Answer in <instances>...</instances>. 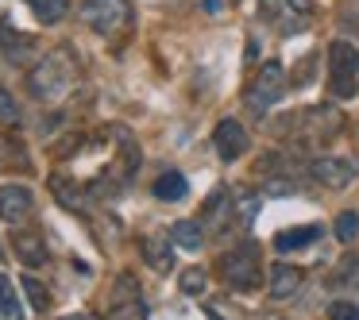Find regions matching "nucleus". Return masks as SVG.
Returning <instances> with one entry per match:
<instances>
[{
    "label": "nucleus",
    "instance_id": "obj_8",
    "mask_svg": "<svg viewBox=\"0 0 359 320\" xmlns=\"http://www.w3.org/2000/svg\"><path fill=\"white\" fill-rule=\"evenodd\" d=\"M297 127H309V132L302 135L305 143H325V139H332V135L344 127V120H340V112H336V109L317 104V109H305V112H302Z\"/></svg>",
    "mask_w": 359,
    "mask_h": 320
},
{
    "label": "nucleus",
    "instance_id": "obj_5",
    "mask_svg": "<svg viewBox=\"0 0 359 320\" xmlns=\"http://www.w3.org/2000/svg\"><path fill=\"white\" fill-rule=\"evenodd\" d=\"M259 4H263V20L278 35L305 32V27H309V20L317 16L313 0H259Z\"/></svg>",
    "mask_w": 359,
    "mask_h": 320
},
{
    "label": "nucleus",
    "instance_id": "obj_4",
    "mask_svg": "<svg viewBox=\"0 0 359 320\" xmlns=\"http://www.w3.org/2000/svg\"><path fill=\"white\" fill-rule=\"evenodd\" d=\"M81 20L97 35H120L132 24V4L128 0H81Z\"/></svg>",
    "mask_w": 359,
    "mask_h": 320
},
{
    "label": "nucleus",
    "instance_id": "obj_26",
    "mask_svg": "<svg viewBox=\"0 0 359 320\" xmlns=\"http://www.w3.org/2000/svg\"><path fill=\"white\" fill-rule=\"evenodd\" d=\"M336 281H344L348 289H359V255H348L336 270Z\"/></svg>",
    "mask_w": 359,
    "mask_h": 320
},
{
    "label": "nucleus",
    "instance_id": "obj_2",
    "mask_svg": "<svg viewBox=\"0 0 359 320\" xmlns=\"http://www.w3.org/2000/svg\"><path fill=\"white\" fill-rule=\"evenodd\" d=\"M220 274L232 289H255L263 281V266H259V247L255 243H240L220 258Z\"/></svg>",
    "mask_w": 359,
    "mask_h": 320
},
{
    "label": "nucleus",
    "instance_id": "obj_3",
    "mask_svg": "<svg viewBox=\"0 0 359 320\" xmlns=\"http://www.w3.org/2000/svg\"><path fill=\"white\" fill-rule=\"evenodd\" d=\"M27 81H32V93L39 97V101H55V97H62L66 89H70L74 66H70L66 55H50V58H43V62L35 66Z\"/></svg>",
    "mask_w": 359,
    "mask_h": 320
},
{
    "label": "nucleus",
    "instance_id": "obj_7",
    "mask_svg": "<svg viewBox=\"0 0 359 320\" xmlns=\"http://www.w3.org/2000/svg\"><path fill=\"white\" fill-rule=\"evenodd\" d=\"M109 316H112V320H147V309H143L140 286H135L132 274H120L116 286H112V297H109Z\"/></svg>",
    "mask_w": 359,
    "mask_h": 320
},
{
    "label": "nucleus",
    "instance_id": "obj_20",
    "mask_svg": "<svg viewBox=\"0 0 359 320\" xmlns=\"http://www.w3.org/2000/svg\"><path fill=\"white\" fill-rule=\"evenodd\" d=\"M27 8H32L43 24H58V20H66V12H70V0H27Z\"/></svg>",
    "mask_w": 359,
    "mask_h": 320
},
{
    "label": "nucleus",
    "instance_id": "obj_24",
    "mask_svg": "<svg viewBox=\"0 0 359 320\" xmlns=\"http://www.w3.org/2000/svg\"><path fill=\"white\" fill-rule=\"evenodd\" d=\"M205 266H189V270H182V278H178V286H182V293H189V297H197V293H205Z\"/></svg>",
    "mask_w": 359,
    "mask_h": 320
},
{
    "label": "nucleus",
    "instance_id": "obj_12",
    "mask_svg": "<svg viewBox=\"0 0 359 320\" xmlns=\"http://www.w3.org/2000/svg\"><path fill=\"white\" fill-rule=\"evenodd\" d=\"M297 289H302V270L290 263H274L271 266V278H266V293L274 297V301H286V297H294Z\"/></svg>",
    "mask_w": 359,
    "mask_h": 320
},
{
    "label": "nucleus",
    "instance_id": "obj_22",
    "mask_svg": "<svg viewBox=\"0 0 359 320\" xmlns=\"http://www.w3.org/2000/svg\"><path fill=\"white\" fill-rule=\"evenodd\" d=\"M0 316L4 320H24V309H20L16 293H12V286L4 278H0Z\"/></svg>",
    "mask_w": 359,
    "mask_h": 320
},
{
    "label": "nucleus",
    "instance_id": "obj_27",
    "mask_svg": "<svg viewBox=\"0 0 359 320\" xmlns=\"http://www.w3.org/2000/svg\"><path fill=\"white\" fill-rule=\"evenodd\" d=\"M20 286H24V293L32 297V305H35V309H39V312H47V309H50V293H47V289H43V286H39V281H35V278H24V281H20Z\"/></svg>",
    "mask_w": 359,
    "mask_h": 320
},
{
    "label": "nucleus",
    "instance_id": "obj_15",
    "mask_svg": "<svg viewBox=\"0 0 359 320\" xmlns=\"http://www.w3.org/2000/svg\"><path fill=\"white\" fill-rule=\"evenodd\" d=\"M320 239V228L317 224H302V228H286V232L274 235V251L290 255V251H305Z\"/></svg>",
    "mask_w": 359,
    "mask_h": 320
},
{
    "label": "nucleus",
    "instance_id": "obj_23",
    "mask_svg": "<svg viewBox=\"0 0 359 320\" xmlns=\"http://www.w3.org/2000/svg\"><path fill=\"white\" fill-rule=\"evenodd\" d=\"M228 201V189H217L212 193V201H209V216H205V228H224V212L232 209V204H224Z\"/></svg>",
    "mask_w": 359,
    "mask_h": 320
},
{
    "label": "nucleus",
    "instance_id": "obj_17",
    "mask_svg": "<svg viewBox=\"0 0 359 320\" xmlns=\"http://www.w3.org/2000/svg\"><path fill=\"white\" fill-rule=\"evenodd\" d=\"M186 193H189V181L182 178L178 170L158 174V181H155V197H158V201H182Z\"/></svg>",
    "mask_w": 359,
    "mask_h": 320
},
{
    "label": "nucleus",
    "instance_id": "obj_19",
    "mask_svg": "<svg viewBox=\"0 0 359 320\" xmlns=\"http://www.w3.org/2000/svg\"><path fill=\"white\" fill-rule=\"evenodd\" d=\"M201 235H205V228L197 224V220H178V224L170 228V239L178 243V247H186V251L201 247Z\"/></svg>",
    "mask_w": 359,
    "mask_h": 320
},
{
    "label": "nucleus",
    "instance_id": "obj_11",
    "mask_svg": "<svg viewBox=\"0 0 359 320\" xmlns=\"http://www.w3.org/2000/svg\"><path fill=\"white\" fill-rule=\"evenodd\" d=\"M32 216V189L27 186H0V220L20 224Z\"/></svg>",
    "mask_w": 359,
    "mask_h": 320
},
{
    "label": "nucleus",
    "instance_id": "obj_9",
    "mask_svg": "<svg viewBox=\"0 0 359 320\" xmlns=\"http://www.w3.org/2000/svg\"><path fill=\"white\" fill-rule=\"evenodd\" d=\"M309 174L313 181H320L328 189H348L355 181V162H348V158H317L309 166Z\"/></svg>",
    "mask_w": 359,
    "mask_h": 320
},
{
    "label": "nucleus",
    "instance_id": "obj_16",
    "mask_svg": "<svg viewBox=\"0 0 359 320\" xmlns=\"http://www.w3.org/2000/svg\"><path fill=\"white\" fill-rule=\"evenodd\" d=\"M0 47H4V55H8V62H24V58L35 50V39H32V35H20V32H12L8 24H0Z\"/></svg>",
    "mask_w": 359,
    "mask_h": 320
},
{
    "label": "nucleus",
    "instance_id": "obj_28",
    "mask_svg": "<svg viewBox=\"0 0 359 320\" xmlns=\"http://www.w3.org/2000/svg\"><path fill=\"white\" fill-rule=\"evenodd\" d=\"M328 320H359V305L332 301V305H328Z\"/></svg>",
    "mask_w": 359,
    "mask_h": 320
},
{
    "label": "nucleus",
    "instance_id": "obj_14",
    "mask_svg": "<svg viewBox=\"0 0 359 320\" xmlns=\"http://www.w3.org/2000/svg\"><path fill=\"white\" fill-rule=\"evenodd\" d=\"M12 251L20 255L24 266H43L47 263V243H43L39 232H16L12 235Z\"/></svg>",
    "mask_w": 359,
    "mask_h": 320
},
{
    "label": "nucleus",
    "instance_id": "obj_13",
    "mask_svg": "<svg viewBox=\"0 0 359 320\" xmlns=\"http://www.w3.org/2000/svg\"><path fill=\"white\" fill-rule=\"evenodd\" d=\"M174 247H178V243H174L170 235H147V239H143V263H147L151 270L166 274L174 266Z\"/></svg>",
    "mask_w": 359,
    "mask_h": 320
},
{
    "label": "nucleus",
    "instance_id": "obj_31",
    "mask_svg": "<svg viewBox=\"0 0 359 320\" xmlns=\"http://www.w3.org/2000/svg\"><path fill=\"white\" fill-rule=\"evenodd\" d=\"M62 320H97V316H89V312H74V316H62Z\"/></svg>",
    "mask_w": 359,
    "mask_h": 320
},
{
    "label": "nucleus",
    "instance_id": "obj_25",
    "mask_svg": "<svg viewBox=\"0 0 359 320\" xmlns=\"http://www.w3.org/2000/svg\"><path fill=\"white\" fill-rule=\"evenodd\" d=\"M355 235H359V216L355 212H340V216H336V239L351 243Z\"/></svg>",
    "mask_w": 359,
    "mask_h": 320
},
{
    "label": "nucleus",
    "instance_id": "obj_18",
    "mask_svg": "<svg viewBox=\"0 0 359 320\" xmlns=\"http://www.w3.org/2000/svg\"><path fill=\"white\" fill-rule=\"evenodd\" d=\"M50 193L58 197L62 209H81V186L74 178H66V174H55V178H50Z\"/></svg>",
    "mask_w": 359,
    "mask_h": 320
},
{
    "label": "nucleus",
    "instance_id": "obj_10",
    "mask_svg": "<svg viewBox=\"0 0 359 320\" xmlns=\"http://www.w3.org/2000/svg\"><path fill=\"white\" fill-rule=\"evenodd\" d=\"M212 143H217V155L224 162H236L248 151V127L236 124V120H220L217 132H212Z\"/></svg>",
    "mask_w": 359,
    "mask_h": 320
},
{
    "label": "nucleus",
    "instance_id": "obj_30",
    "mask_svg": "<svg viewBox=\"0 0 359 320\" xmlns=\"http://www.w3.org/2000/svg\"><path fill=\"white\" fill-rule=\"evenodd\" d=\"M12 155V147H8V143H4V139H0V162H4V158H8Z\"/></svg>",
    "mask_w": 359,
    "mask_h": 320
},
{
    "label": "nucleus",
    "instance_id": "obj_6",
    "mask_svg": "<svg viewBox=\"0 0 359 320\" xmlns=\"http://www.w3.org/2000/svg\"><path fill=\"white\" fill-rule=\"evenodd\" d=\"M282 97H286V70H282L278 62H266L248 89V109L255 112V116H263L266 104L282 101Z\"/></svg>",
    "mask_w": 359,
    "mask_h": 320
},
{
    "label": "nucleus",
    "instance_id": "obj_29",
    "mask_svg": "<svg viewBox=\"0 0 359 320\" xmlns=\"http://www.w3.org/2000/svg\"><path fill=\"white\" fill-rule=\"evenodd\" d=\"M20 120V109H16V101H12L4 89H0V124H16Z\"/></svg>",
    "mask_w": 359,
    "mask_h": 320
},
{
    "label": "nucleus",
    "instance_id": "obj_1",
    "mask_svg": "<svg viewBox=\"0 0 359 320\" xmlns=\"http://www.w3.org/2000/svg\"><path fill=\"white\" fill-rule=\"evenodd\" d=\"M325 58H328V89H332L336 101L359 97V47L355 43H348V39L328 43Z\"/></svg>",
    "mask_w": 359,
    "mask_h": 320
},
{
    "label": "nucleus",
    "instance_id": "obj_21",
    "mask_svg": "<svg viewBox=\"0 0 359 320\" xmlns=\"http://www.w3.org/2000/svg\"><path fill=\"white\" fill-rule=\"evenodd\" d=\"M236 201L240 204H232V209H240V216L232 220V228H248L251 220H255V212H259V197L251 193V189H236Z\"/></svg>",
    "mask_w": 359,
    "mask_h": 320
}]
</instances>
